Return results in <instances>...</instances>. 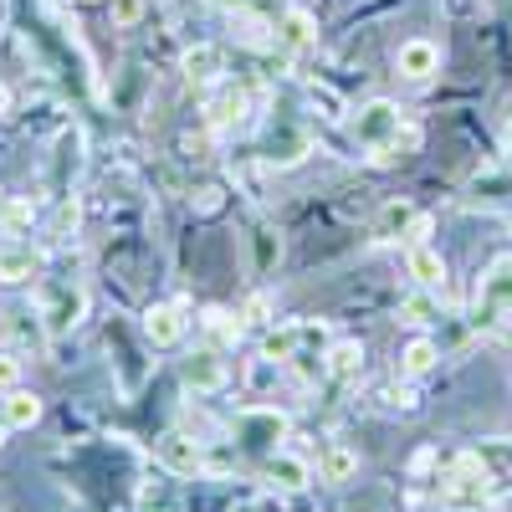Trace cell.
<instances>
[{"mask_svg":"<svg viewBox=\"0 0 512 512\" xmlns=\"http://www.w3.org/2000/svg\"><path fill=\"white\" fill-rule=\"evenodd\" d=\"M461 512H492V507H461Z\"/></svg>","mask_w":512,"mask_h":512,"instance_id":"35","label":"cell"},{"mask_svg":"<svg viewBox=\"0 0 512 512\" xmlns=\"http://www.w3.org/2000/svg\"><path fill=\"white\" fill-rule=\"evenodd\" d=\"M0 415H6V425H16V431H31V425L41 420V400L26 395V390H6V405H0Z\"/></svg>","mask_w":512,"mask_h":512,"instance_id":"22","label":"cell"},{"mask_svg":"<svg viewBox=\"0 0 512 512\" xmlns=\"http://www.w3.org/2000/svg\"><path fill=\"white\" fill-rule=\"evenodd\" d=\"M21 354H11V349H0V390H16L21 384Z\"/></svg>","mask_w":512,"mask_h":512,"instance_id":"27","label":"cell"},{"mask_svg":"<svg viewBox=\"0 0 512 512\" xmlns=\"http://www.w3.org/2000/svg\"><path fill=\"white\" fill-rule=\"evenodd\" d=\"M77 195H62V205H57V216H52V241H67L72 231H77Z\"/></svg>","mask_w":512,"mask_h":512,"instance_id":"26","label":"cell"},{"mask_svg":"<svg viewBox=\"0 0 512 512\" xmlns=\"http://www.w3.org/2000/svg\"><path fill=\"white\" fill-rule=\"evenodd\" d=\"M303 154H308V139H303V134H287V128H282V134L267 139V159H272V164H297Z\"/></svg>","mask_w":512,"mask_h":512,"instance_id":"24","label":"cell"},{"mask_svg":"<svg viewBox=\"0 0 512 512\" xmlns=\"http://www.w3.org/2000/svg\"><path fill=\"white\" fill-rule=\"evenodd\" d=\"M507 154H512V118H507Z\"/></svg>","mask_w":512,"mask_h":512,"instance_id":"33","label":"cell"},{"mask_svg":"<svg viewBox=\"0 0 512 512\" xmlns=\"http://www.w3.org/2000/svg\"><path fill=\"white\" fill-rule=\"evenodd\" d=\"M159 466H164L169 477H200L205 472V446L190 431H169L159 441Z\"/></svg>","mask_w":512,"mask_h":512,"instance_id":"7","label":"cell"},{"mask_svg":"<svg viewBox=\"0 0 512 512\" xmlns=\"http://www.w3.org/2000/svg\"><path fill=\"white\" fill-rule=\"evenodd\" d=\"M384 400H390L395 410H415V390H410V384H395V390H384Z\"/></svg>","mask_w":512,"mask_h":512,"instance_id":"30","label":"cell"},{"mask_svg":"<svg viewBox=\"0 0 512 512\" xmlns=\"http://www.w3.org/2000/svg\"><path fill=\"white\" fill-rule=\"evenodd\" d=\"M512 313V256H497V262L482 272L477 282V328H497Z\"/></svg>","mask_w":512,"mask_h":512,"instance_id":"4","label":"cell"},{"mask_svg":"<svg viewBox=\"0 0 512 512\" xmlns=\"http://www.w3.org/2000/svg\"><path fill=\"white\" fill-rule=\"evenodd\" d=\"M6 108H11V93H6V88H0V118H6Z\"/></svg>","mask_w":512,"mask_h":512,"instance_id":"32","label":"cell"},{"mask_svg":"<svg viewBox=\"0 0 512 512\" xmlns=\"http://www.w3.org/2000/svg\"><path fill=\"white\" fill-rule=\"evenodd\" d=\"M262 472H267V482L282 487V492H303L308 477H313V472H308V461H297V456H287V451H272Z\"/></svg>","mask_w":512,"mask_h":512,"instance_id":"17","label":"cell"},{"mask_svg":"<svg viewBox=\"0 0 512 512\" xmlns=\"http://www.w3.org/2000/svg\"><path fill=\"white\" fill-rule=\"evenodd\" d=\"M400 128H405L400 108L384 103V98H374V103H364V108L354 113V139L369 149L374 164H390V149H395V139H400Z\"/></svg>","mask_w":512,"mask_h":512,"instance_id":"1","label":"cell"},{"mask_svg":"<svg viewBox=\"0 0 512 512\" xmlns=\"http://www.w3.org/2000/svg\"><path fill=\"white\" fill-rule=\"evenodd\" d=\"M436 364H441V349L431 344V338H410L405 354H400V374H405V379H425Z\"/></svg>","mask_w":512,"mask_h":512,"instance_id":"20","label":"cell"},{"mask_svg":"<svg viewBox=\"0 0 512 512\" xmlns=\"http://www.w3.org/2000/svg\"><path fill=\"white\" fill-rule=\"evenodd\" d=\"M236 436H241V446L272 456L277 441L287 436V415H277V410H241L236 415Z\"/></svg>","mask_w":512,"mask_h":512,"instance_id":"6","label":"cell"},{"mask_svg":"<svg viewBox=\"0 0 512 512\" xmlns=\"http://www.w3.org/2000/svg\"><path fill=\"white\" fill-rule=\"evenodd\" d=\"M139 16H144V0H113V26H139Z\"/></svg>","mask_w":512,"mask_h":512,"instance_id":"28","label":"cell"},{"mask_svg":"<svg viewBox=\"0 0 512 512\" xmlns=\"http://www.w3.org/2000/svg\"><path fill=\"white\" fill-rule=\"evenodd\" d=\"M318 472H323V482H354L359 477V451L354 446H328Z\"/></svg>","mask_w":512,"mask_h":512,"instance_id":"21","label":"cell"},{"mask_svg":"<svg viewBox=\"0 0 512 512\" xmlns=\"http://www.w3.org/2000/svg\"><path fill=\"white\" fill-rule=\"evenodd\" d=\"M82 313H88V292H82L77 282H52L47 297H41V323H47L52 338L72 333L82 323Z\"/></svg>","mask_w":512,"mask_h":512,"instance_id":"5","label":"cell"},{"mask_svg":"<svg viewBox=\"0 0 512 512\" xmlns=\"http://www.w3.org/2000/svg\"><path fill=\"white\" fill-rule=\"evenodd\" d=\"M410 277H415V287L420 292H446V262H441V251H431V246H410Z\"/></svg>","mask_w":512,"mask_h":512,"instance_id":"16","label":"cell"},{"mask_svg":"<svg viewBox=\"0 0 512 512\" xmlns=\"http://www.w3.org/2000/svg\"><path fill=\"white\" fill-rule=\"evenodd\" d=\"M200 323H205V333H210V338H221V344H236L241 328H246V323H241L236 313H226V308H205V313H200Z\"/></svg>","mask_w":512,"mask_h":512,"instance_id":"23","label":"cell"},{"mask_svg":"<svg viewBox=\"0 0 512 512\" xmlns=\"http://www.w3.org/2000/svg\"><path fill=\"white\" fill-rule=\"evenodd\" d=\"M180 72L190 88H221L226 77V52L216 47V41H195V47L180 57Z\"/></svg>","mask_w":512,"mask_h":512,"instance_id":"9","label":"cell"},{"mask_svg":"<svg viewBox=\"0 0 512 512\" xmlns=\"http://www.w3.org/2000/svg\"><path fill=\"white\" fill-rule=\"evenodd\" d=\"M246 246H251V272H256V277H272V272L282 267V231H277L272 221H256V226L246 231Z\"/></svg>","mask_w":512,"mask_h":512,"instance_id":"12","label":"cell"},{"mask_svg":"<svg viewBox=\"0 0 512 512\" xmlns=\"http://www.w3.org/2000/svg\"><path fill=\"white\" fill-rule=\"evenodd\" d=\"M154 507L159 512H175V492H169L164 482L159 487H144V512H154Z\"/></svg>","mask_w":512,"mask_h":512,"instance_id":"29","label":"cell"},{"mask_svg":"<svg viewBox=\"0 0 512 512\" xmlns=\"http://www.w3.org/2000/svg\"><path fill=\"white\" fill-rule=\"evenodd\" d=\"M246 318H251V323H267V297H251V303H246Z\"/></svg>","mask_w":512,"mask_h":512,"instance_id":"31","label":"cell"},{"mask_svg":"<svg viewBox=\"0 0 512 512\" xmlns=\"http://www.w3.org/2000/svg\"><path fill=\"white\" fill-rule=\"evenodd\" d=\"M180 379L190 384L195 395H216V390H226V384H231V364H226L216 349H195V354L180 364Z\"/></svg>","mask_w":512,"mask_h":512,"instance_id":"8","label":"cell"},{"mask_svg":"<svg viewBox=\"0 0 512 512\" xmlns=\"http://www.w3.org/2000/svg\"><path fill=\"white\" fill-rule=\"evenodd\" d=\"M0 441H6V415H0Z\"/></svg>","mask_w":512,"mask_h":512,"instance_id":"34","label":"cell"},{"mask_svg":"<svg viewBox=\"0 0 512 512\" xmlns=\"http://www.w3.org/2000/svg\"><path fill=\"white\" fill-rule=\"evenodd\" d=\"M246 108H251V98H246L241 88H231V82H221V88H216V98L205 103V113H210V128H231V123H241V118H246Z\"/></svg>","mask_w":512,"mask_h":512,"instance_id":"18","label":"cell"},{"mask_svg":"<svg viewBox=\"0 0 512 512\" xmlns=\"http://www.w3.org/2000/svg\"><path fill=\"white\" fill-rule=\"evenodd\" d=\"M185 328H190L185 303H154L144 313V333H149V344H159V349H175L180 338H185Z\"/></svg>","mask_w":512,"mask_h":512,"instance_id":"11","label":"cell"},{"mask_svg":"<svg viewBox=\"0 0 512 512\" xmlns=\"http://www.w3.org/2000/svg\"><path fill=\"white\" fill-rule=\"evenodd\" d=\"M31 221H36V205H31V195H21V200H6V205H0V226H6L11 236H21Z\"/></svg>","mask_w":512,"mask_h":512,"instance_id":"25","label":"cell"},{"mask_svg":"<svg viewBox=\"0 0 512 512\" xmlns=\"http://www.w3.org/2000/svg\"><path fill=\"white\" fill-rule=\"evenodd\" d=\"M369 236H374L379 246H390V241L420 246L425 236H431V216H425V210H415L410 200H384L379 216H374V226H369Z\"/></svg>","mask_w":512,"mask_h":512,"instance_id":"2","label":"cell"},{"mask_svg":"<svg viewBox=\"0 0 512 512\" xmlns=\"http://www.w3.org/2000/svg\"><path fill=\"white\" fill-rule=\"evenodd\" d=\"M41 272V251L26 241H6L0 246V282H31Z\"/></svg>","mask_w":512,"mask_h":512,"instance_id":"14","label":"cell"},{"mask_svg":"<svg viewBox=\"0 0 512 512\" xmlns=\"http://www.w3.org/2000/svg\"><path fill=\"white\" fill-rule=\"evenodd\" d=\"M323 374L338 379V384L359 379L364 374V344H359V338H333L328 354H323Z\"/></svg>","mask_w":512,"mask_h":512,"instance_id":"13","label":"cell"},{"mask_svg":"<svg viewBox=\"0 0 512 512\" xmlns=\"http://www.w3.org/2000/svg\"><path fill=\"white\" fill-rule=\"evenodd\" d=\"M313 41H318V21L308 16V11H287L282 21H277V47L282 52H308L313 47Z\"/></svg>","mask_w":512,"mask_h":512,"instance_id":"15","label":"cell"},{"mask_svg":"<svg viewBox=\"0 0 512 512\" xmlns=\"http://www.w3.org/2000/svg\"><path fill=\"white\" fill-rule=\"evenodd\" d=\"M466 200H487V205H507L512 200V169H497V164H487L482 175L472 180V195Z\"/></svg>","mask_w":512,"mask_h":512,"instance_id":"19","label":"cell"},{"mask_svg":"<svg viewBox=\"0 0 512 512\" xmlns=\"http://www.w3.org/2000/svg\"><path fill=\"white\" fill-rule=\"evenodd\" d=\"M395 72L405 82H431L441 72V47L436 41H425V36H410L400 41V52H395Z\"/></svg>","mask_w":512,"mask_h":512,"instance_id":"10","label":"cell"},{"mask_svg":"<svg viewBox=\"0 0 512 512\" xmlns=\"http://www.w3.org/2000/svg\"><path fill=\"white\" fill-rule=\"evenodd\" d=\"M441 497H446L451 507H492L497 477L487 472L472 451H466V456H456V472H451V482L441 487Z\"/></svg>","mask_w":512,"mask_h":512,"instance_id":"3","label":"cell"}]
</instances>
